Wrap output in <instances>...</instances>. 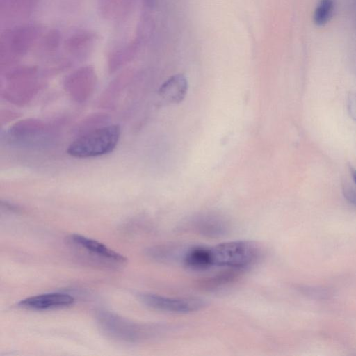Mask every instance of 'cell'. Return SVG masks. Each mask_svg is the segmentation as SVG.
<instances>
[{"label":"cell","instance_id":"obj_1","mask_svg":"<svg viewBox=\"0 0 356 356\" xmlns=\"http://www.w3.org/2000/svg\"><path fill=\"white\" fill-rule=\"evenodd\" d=\"M121 130L118 124L96 128L79 136L67 149L72 157L86 159L101 156L111 153L117 146Z\"/></svg>","mask_w":356,"mask_h":356},{"label":"cell","instance_id":"obj_2","mask_svg":"<svg viewBox=\"0 0 356 356\" xmlns=\"http://www.w3.org/2000/svg\"><path fill=\"white\" fill-rule=\"evenodd\" d=\"M212 266L245 270L259 259V245L253 241H227L210 247Z\"/></svg>","mask_w":356,"mask_h":356},{"label":"cell","instance_id":"obj_3","mask_svg":"<svg viewBox=\"0 0 356 356\" xmlns=\"http://www.w3.org/2000/svg\"><path fill=\"white\" fill-rule=\"evenodd\" d=\"M97 320L106 334L122 342L136 343L152 334V327L131 322L107 310L99 311Z\"/></svg>","mask_w":356,"mask_h":356},{"label":"cell","instance_id":"obj_4","mask_svg":"<svg viewBox=\"0 0 356 356\" xmlns=\"http://www.w3.org/2000/svg\"><path fill=\"white\" fill-rule=\"evenodd\" d=\"M141 302L152 309L176 314H187L202 309L206 302L202 298L193 296L169 297L154 293L140 296Z\"/></svg>","mask_w":356,"mask_h":356},{"label":"cell","instance_id":"obj_5","mask_svg":"<svg viewBox=\"0 0 356 356\" xmlns=\"http://www.w3.org/2000/svg\"><path fill=\"white\" fill-rule=\"evenodd\" d=\"M67 241L70 245L83 252L88 257L107 265H122L127 262L125 257L96 240L74 234L68 236Z\"/></svg>","mask_w":356,"mask_h":356},{"label":"cell","instance_id":"obj_6","mask_svg":"<svg viewBox=\"0 0 356 356\" xmlns=\"http://www.w3.org/2000/svg\"><path fill=\"white\" fill-rule=\"evenodd\" d=\"M47 129L41 122L27 120L18 122L8 130L6 138L10 143L22 146H35L47 140Z\"/></svg>","mask_w":356,"mask_h":356},{"label":"cell","instance_id":"obj_7","mask_svg":"<svg viewBox=\"0 0 356 356\" xmlns=\"http://www.w3.org/2000/svg\"><path fill=\"white\" fill-rule=\"evenodd\" d=\"M39 29L35 26L17 27L6 33L1 44H5V49H8L15 55H22L26 52L38 37Z\"/></svg>","mask_w":356,"mask_h":356},{"label":"cell","instance_id":"obj_8","mask_svg":"<svg viewBox=\"0 0 356 356\" xmlns=\"http://www.w3.org/2000/svg\"><path fill=\"white\" fill-rule=\"evenodd\" d=\"M74 298L63 293H49L26 298L22 300L20 307L32 310H47L71 306Z\"/></svg>","mask_w":356,"mask_h":356},{"label":"cell","instance_id":"obj_9","mask_svg":"<svg viewBox=\"0 0 356 356\" xmlns=\"http://www.w3.org/2000/svg\"><path fill=\"white\" fill-rule=\"evenodd\" d=\"M188 90L186 77L181 74L172 76L159 90V96L166 102L177 104L185 97Z\"/></svg>","mask_w":356,"mask_h":356},{"label":"cell","instance_id":"obj_10","mask_svg":"<svg viewBox=\"0 0 356 356\" xmlns=\"http://www.w3.org/2000/svg\"><path fill=\"white\" fill-rule=\"evenodd\" d=\"M184 265L191 270H202L212 267L211 248L195 245L185 249L181 257Z\"/></svg>","mask_w":356,"mask_h":356},{"label":"cell","instance_id":"obj_11","mask_svg":"<svg viewBox=\"0 0 356 356\" xmlns=\"http://www.w3.org/2000/svg\"><path fill=\"white\" fill-rule=\"evenodd\" d=\"M194 227L200 234L210 237L221 236L228 229L225 221L214 216H207L197 220Z\"/></svg>","mask_w":356,"mask_h":356},{"label":"cell","instance_id":"obj_12","mask_svg":"<svg viewBox=\"0 0 356 356\" xmlns=\"http://www.w3.org/2000/svg\"><path fill=\"white\" fill-rule=\"evenodd\" d=\"M243 269L227 268L225 270L201 280L200 286L207 290H214L236 280Z\"/></svg>","mask_w":356,"mask_h":356},{"label":"cell","instance_id":"obj_13","mask_svg":"<svg viewBox=\"0 0 356 356\" xmlns=\"http://www.w3.org/2000/svg\"><path fill=\"white\" fill-rule=\"evenodd\" d=\"M184 251L171 245H161L149 248L147 250V255L154 260L168 261L181 259Z\"/></svg>","mask_w":356,"mask_h":356},{"label":"cell","instance_id":"obj_14","mask_svg":"<svg viewBox=\"0 0 356 356\" xmlns=\"http://www.w3.org/2000/svg\"><path fill=\"white\" fill-rule=\"evenodd\" d=\"M95 35L89 31H81L72 35L65 41V49L71 53L82 51L92 44Z\"/></svg>","mask_w":356,"mask_h":356},{"label":"cell","instance_id":"obj_15","mask_svg":"<svg viewBox=\"0 0 356 356\" xmlns=\"http://www.w3.org/2000/svg\"><path fill=\"white\" fill-rule=\"evenodd\" d=\"M335 0H318L313 14L314 23L318 26L327 24L335 10Z\"/></svg>","mask_w":356,"mask_h":356},{"label":"cell","instance_id":"obj_16","mask_svg":"<svg viewBox=\"0 0 356 356\" xmlns=\"http://www.w3.org/2000/svg\"><path fill=\"white\" fill-rule=\"evenodd\" d=\"M136 42H130L122 49L115 51L110 58L109 66L111 69L116 68L124 62H127L131 58L136 49Z\"/></svg>","mask_w":356,"mask_h":356},{"label":"cell","instance_id":"obj_17","mask_svg":"<svg viewBox=\"0 0 356 356\" xmlns=\"http://www.w3.org/2000/svg\"><path fill=\"white\" fill-rule=\"evenodd\" d=\"M60 40L61 35L60 32L56 29H52L45 35L43 44L48 51H52L59 46Z\"/></svg>","mask_w":356,"mask_h":356},{"label":"cell","instance_id":"obj_18","mask_svg":"<svg viewBox=\"0 0 356 356\" xmlns=\"http://www.w3.org/2000/svg\"><path fill=\"white\" fill-rule=\"evenodd\" d=\"M126 0H101L102 11L107 16H111L122 6Z\"/></svg>","mask_w":356,"mask_h":356},{"label":"cell","instance_id":"obj_19","mask_svg":"<svg viewBox=\"0 0 356 356\" xmlns=\"http://www.w3.org/2000/svg\"><path fill=\"white\" fill-rule=\"evenodd\" d=\"M347 108L350 118L356 121V93L350 92L347 97Z\"/></svg>","mask_w":356,"mask_h":356},{"label":"cell","instance_id":"obj_20","mask_svg":"<svg viewBox=\"0 0 356 356\" xmlns=\"http://www.w3.org/2000/svg\"><path fill=\"white\" fill-rule=\"evenodd\" d=\"M1 207L12 212H17L20 210L19 207L8 202H1Z\"/></svg>","mask_w":356,"mask_h":356},{"label":"cell","instance_id":"obj_21","mask_svg":"<svg viewBox=\"0 0 356 356\" xmlns=\"http://www.w3.org/2000/svg\"><path fill=\"white\" fill-rule=\"evenodd\" d=\"M350 173L354 183L356 184V169L350 168Z\"/></svg>","mask_w":356,"mask_h":356}]
</instances>
